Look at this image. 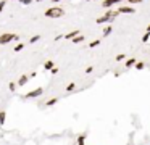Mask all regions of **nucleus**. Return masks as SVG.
<instances>
[{"mask_svg": "<svg viewBox=\"0 0 150 145\" xmlns=\"http://www.w3.org/2000/svg\"><path fill=\"white\" fill-rule=\"evenodd\" d=\"M74 87H76V86H74V84H69V86H68V87H66V90H73V89H74Z\"/></svg>", "mask_w": 150, "mask_h": 145, "instance_id": "nucleus-20", "label": "nucleus"}, {"mask_svg": "<svg viewBox=\"0 0 150 145\" xmlns=\"http://www.w3.org/2000/svg\"><path fill=\"white\" fill-rule=\"evenodd\" d=\"M52 68H53V63H52V61H47V63H45V69H52Z\"/></svg>", "mask_w": 150, "mask_h": 145, "instance_id": "nucleus-13", "label": "nucleus"}, {"mask_svg": "<svg viewBox=\"0 0 150 145\" xmlns=\"http://www.w3.org/2000/svg\"><path fill=\"white\" fill-rule=\"evenodd\" d=\"M110 32H111V28H110V26L103 29V35H108V34H110Z\"/></svg>", "mask_w": 150, "mask_h": 145, "instance_id": "nucleus-15", "label": "nucleus"}, {"mask_svg": "<svg viewBox=\"0 0 150 145\" xmlns=\"http://www.w3.org/2000/svg\"><path fill=\"white\" fill-rule=\"evenodd\" d=\"M98 44H100V40H94L92 44H89V45H91V47H97Z\"/></svg>", "mask_w": 150, "mask_h": 145, "instance_id": "nucleus-17", "label": "nucleus"}, {"mask_svg": "<svg viewBox=\"0 0 150 145\" xmlns=\"http://www.w3.org/2000/svg\"><path fill=\"white\" fill-rule=\"evenodd\" d=\"M147 31H149V32H150V26H149V28H147Z\"/></svg>", "mask_w": 150, "mask_h": 145, "instance_id": "nucleus-25", "label": "nucleus"}, {"mask_svg": "<svg viewBox=\"0 0 150 145\" xmlns=\"http://www.w3.org/2000/svg\"><path fill=\"white\" fill-rule=\"evenodd\" d=\"M120 2H123V0H105L103 6H107V8H108V6H111L113 3H120Z\"/></svg>", "mask_w": 150, "mask_h": 145, "instance_id": "nucleus-5", "label": "nucleus"}, {"mask_svg": "<svg viewBox=\"0 0 150 145\" xmlns=\"http://www.w3.org/2000/svg\"><path fill=\"white\" fill-rule=\"evenodd\" d=\"M26 81H28V76H26V74H23V76L20 77V81H18V84H20V86H24Z\"/></svg>", "mask_w": 150, "mask_h": 145, "instance_id": "nucleus-7", "label": "nucleus"}, {"mask_svg": "<svg viewBox=\"0 0 150 145\" xmlns=\"http://www.w3.org/2000/svg\"><path fill=\"white\" fill-rule=\"evenodd\" d=\"M45 16H49V18H60V16H63V10L58 8V6H55V8H50L45 11Z\"/></svg>", "mask_w": 150, "mask_h": 145, "instance_id": "nucleus-1", "label": "nucleus"}, {"mask_svg": "<svg viewBox=\"0 0 150 145\" xmlns=\"http://www.w3.org/2000/svg\"><path fill=\"white\" fill-rule=\"evenodd\" d=\"M142 68H144V63H137L136 64V69H142Z\"/></svg>", "mask_w": 150, "mask_h": 145, "instance_id": "nucleus-18", "label": "nucleus"}, {"mask_svg": "<svg viewBox=\"0 0 150 145\" xmlns=\"http://www.w3.org/2000/svg\"><path fill=\"white\" fill-rule=\"evenodd\" d=\"M134 63H136V60H134V58H131V60H127V61H126V66L129 68V66H132Z\"/></svg>", "mask_w": 150, "mask_h": 145, "instance_id": "nucleus-11", "label": "nucleus"}, {"mask_svg": "<svg viewBox=\"0 0 150 145\" xmlns=\"http://www.w3.org/2000/svg\"><path fill=\"white\" fill-rule=\"evenodd\" d=\"M42 87H39V89H36V90H33V92H29L28 93V97H31V98H34V97H37V95H42Z\"/></svg>", "mask_w": 150, "mask_h": 145, "instance_id": "nucleus-3", "label": "nucleus"}, {"mask_svg": "<svg viewBox=\"0 0 150 145\" xmlns=\"http://www.w3.org/2000/svg\"><path fill=\"white\" fill-rule=\"evenodd\" d=\"M5 118H7V113L0 111V124H4V122H5Z\"/></svg>", "mask_w": 150, "mask_h": 145, "instance_id": "nucleus-8", "label": "nucleus"}, {"mask_svg": "<svg viewBox=\"0 0 150 145\" xmlns=\"http://www.w3.org/2000/svg\"><path fill=\"white\" fill-rule=\"evenodd\" d=\"M15 39H18L16 34H4L0 35V44H8L10 40H15Z\"/></svg>", "mask_w": 150, "mask_h": 145, "instance_id": "nucleus-2", "label": "nucleus"}, {"mask_svg": "<svg viewBox=\"0 0 150 145\" xmlns=\"http://www.w3.org/2000/svg\"><path fill=\"white\" fill-rule=\"evenodd\" d=\"M23 47H24V44H18L16 47H15V52H20V50H23Z\"/></svg>", "mask_w": 150, "mask_h": 145, "instance_id": "nucleus-14", "label": "nucleus"}, {"mask_svg": "<svg viewBox=\"0 0 150 145\" xmlns=\"http://www.w3.org/2000/svg\"><path fill=\"white\" fill-rule=\"evenodd\" d=\"M149 37H150V32L147 31V34H145V35H144V37H142V40H144V42H147V40H149Z\"/></svg>", "mask_w": 150, "mask_h": 145, "instance_id": "nucleus-16", "label": "nucleus"}, {"mask_svg": "<svg viewBox=\"0 0 150 145\" xmlns=\"http://www.w3.org/2000/svg\"><path fill=\"white\" fill-rule=\"evenodd\" d=\"M57 103V98H50L49 102H47V106H52V105H55Z\"/></svg>", "mask_w": 150, "mask_h": 145, "instance_id": "nucleus-12", "label": "nucleus"}, {"mask_svg": "<svg viewBox=\"0 0 150 145\" xmlns=\"http://www.w3.org/2000/svg\"><path fill=\"white\" fill-rule=\"evenodd\" d=\"M33 0H21V3H24V5H28V3H31Z\"/></svg>", "mask_w": 150, "mask_h": 145, "instance_id": "nucleus-21", "label": "nucleus"}, {"mask_svg": "<svg viewBox=\"0 0 150 145\" xmlns=\"http://www.w3.org/2000/svg\"><path fill=\"white\" fill-rule=\"evenodd\" d=\"M123 58H124V55H118V57H116V60H118V61H121Z\"/></svg>", "mask_w": 150, "mask_h": 145, "instance_id": "nucleus-22", "label": "nucleus"}, {"mask_svg": "<svg viewBox=\"0 0 150 145\" xmlns=\"http://www.w3.org/2000/svg\"><path fill=\"white\" fill-rule=\"evenodd\" d=\"M53 2H58V0H53Z\"/></svg>", "mask_w": 150, "mask_h": 145, "instance_id": "nucleus-26", "label": "nucleus"}, {"mask_svg": "<svg viewBox=\"0 0 150 145\" xmlns=\"http://www.w3.org/2000/svg\"><path fill=\"white\" fill-rule=\"evenodd\" d=\"M127 2H131V3H139V2H142V0H127Z\"/></svg>", "mask_w": 150, "mask_h": 145, "instance_id": "nucleus-24", "label": "nucleus"}, {"mask_svg": "<svg viewBox=\"0 0 150 145\" xmlns=\"http://www.w3.org/2000/svg\"><path fill=\"white\" fill-rule=\"evenodd\" d=\"M78 34H79V31H71V32H69V34H66L65 37H66V39H74V37H76V35H78Z\"/></svg>", "mask_w": 150, "mask_h": 145, "instance_id": "nucleus-6", "label": "nucleus"}, {"mask_svg": "<svg viewBox=\"0 0 150 145\" xmlns=\"http://www.w3.org/2000/svg\"><path fill=\"white\" fill-rule=\"evenodd\" d=\"M4 6H5V2H0V11L4 10Z\"/></svg>", "mask_w": 150, "mask_h": 145, "instance_id": "nucleus-23", "label": "nucleus"}, {"mask_svg": "<svg viewBox=\"0 0 150 145\" xmlns=\"http://www.w3.org/2000/svg\"><path fill=\"white\" fill-rule=\"evenodd\" d=\"M118 13H134V8H131V6H120Z\"/></svg>", "mask_w": 150, "mask_h": 145, "instance_id": "nucleus-4", "label": "nucleus"}, {"mask_svg": "<svg viewBox=\"0 0 150 145\" xmlns=\"http://www.w3.org/2000/svg\"><path fill=\"white\" fill-rule=\"evenodd\" d=\"M84 140H86V135H81L78 139V145H84Z\"/></svg>", "mask_w": 150, "mask_h": 145, "instance_id": "nucleus-10", "label": "nucleus"}, {"mask_svg": "<svg viewBox=\"0 0 150 145\" xmlns=\"http://www.w3.org/2000/svg\"><path fill=\"white\" fill-rule=\"evenodd\" d=\"M84 40V37H82V35H76L74 39H73V42H74V44H79V42H82Z\"/></svg>", "mask_w": 150, "mask_h": 145, "instance_id": "nucleus-9", "label": "nucleus"}, {"mask_svg": "<svg viewBox=\"0 0 150 145\" xmlns=\"http://www.w3.org/2000/svg\"><path fill=\"white\" fill-rule=\"evenodd\" d=\"M39 39H40V37H39V35H34V37H33V39H31V44H33V42H36V40H39Z\"/></svg>", "mask_w": 150, "mask_h": 145, "instance_id": "nucleus-19", "label": "nucleus"}]
</instances>
